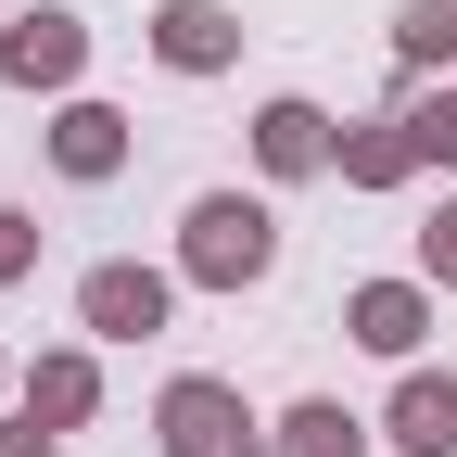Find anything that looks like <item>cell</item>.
<instances>
[{
  "label": "cell",
  "instance_id": "obj_12",
  "mask_svg": "<svg viewBox=\"0 0 457 457\" xmlns=\"http://www.w3.org/2000/svg\"><path fill=\"white\" fill-rule=\"evenodd\" d=\"M267 457H369V420H343L330 394H305V407L267 432Z\"/></svg>",
  "mask_w": 457,
  "mask_h": 457
},
{
  "label": "cell",
  "instance_id": "obj_6",
  "mask_svg": "<svg viewBox=\"0 0 457 457\" xmlns=\"http://www.w3.org/2000/svg\"><path fill=\"white\" fill-rule=\"evenodd\" d=\"M13 394H26V420L77 432V420L102 407V356H89V343H64V356H26V369H13Z\"/></svg>",
  "mask_w": 457,
  "mask_h": 457
},
{
  "label": "cell",
  "instance_id": "obj_1",
  "mask_svg": "<svg viewBox=\"0 0 457 457\" xmlns=\"http://www.w3.org/2000/svg\"><path fill=\"white\" fill-rule=\"evenodd\" d=\"M279 267V216L254 191H204L179 216V279H204V293H254V279Z\"/></svg>",
  "mask_w": 457,
  "mask_h": 457
},
{
  "label": "cell",
  "instance_id": "obj_16",
  "mask_svg": "<svg viewBox=\"0 0 457 457\" xmlns=\"http://www.w3.org/2000/svg\"><path fill=\"white\" fill-rule=\"evenodd\" d=\"M26 267H38V216H26V204H0V293H13Z\"/></svg>",
  "mask_w": 457,
  "mask_h": 457
},
{
  "label": "cell",
  "instance_id": "obj_11",
  "mask_svg": "<svg viewBox=\"0 0 457 457\" xmlns=\"http://www.w3.org/2000/svg\"><path fill=\"white\" fill-rule=\"evenodd\" d=\"M343 191H407L420 179V140H407V114H381V128H343V165H330Z\"/></svg>",
  "mask_w": 457,
  "mask_h": 457
},
{
  "label": "cell",
  "instance_id": "obj_9",
  "mask_svg": "<svg viewBox=\"0 0 457 457\" xmlns=\"http://www.w3.org/2000/svg\"><path fill=\"white\" fill-rule=\"evenodd\" d=\"M407 457H457V369H407L394 381V420H381Z\"/></svg>",
  "mask_w": 457,
  "mask_h": 457
},
{
  "label": "cell",
  "instance_id": "obj_17",
  "mask_svg": "<svg viewBox=\"0 0 457 457\" xmlns=\"http://www.w3.org/2000/svg\"><path fill=\"white\" fill-rule=\"evenodd\" d=\"M51 445H64L51 420H0V457H51Z\"/></svg>",
  "mask_w": 457,
  "mask_h": 457
},
{
  "label": "cell",
  "instance_id": "obj_13",
  "mask_svg": "<svg viewBox=\"0 0 457 457\" xmlns=\"http://www.w3.org/2000/svg\"><path fill=\"white\" fill-rule=\"evenodd\" d=\"M394 64H407V89L457 64V0H407V13H394Z\"/></svg>",
  "mask_w": 457,
  "mask_h": 457
},
{
  "label": "cell",
  "instance_id": "obj_2",
  "mask_svg": "<svg viewBox=\"0 0 457 457\" xmlns=\"http://www.w3.org/2000/svg\"><path fill=\"white\" fill-rule=\"evenodd\" d=\"M153 432H165V457H267V420H254L228 381H204V369H179V381H165Z\"/></svg>",
  "mask_w": 457,
  "mask_h": 457
},
{
  "label": "cell",
  "instance_id": "obj_5",
  "mask_svg": "<svg viewBox=\"0 0 457 457\" xmlns=\"http://www.w3.org/2000/svg\"><path fill=\"white\" fill-rule=\"evenodd\" d=\"M254 165H267V179H330V165H343V128H330L318 102H267L254 114Z\"/></svg>",
  "mask_w": 457,
  "mask_h": 457
},
{
  "label": "cell",
  "instance_id": "obj_7",
  "mask_svg": "<svg viewBox=\"0 0 457 457\" xmlns=\"http://www.w3.org/2000/svg\"><path fill=\"white\" fill-rule=\"evenodd\" d=\"M153 51L179 77H216V64H242V13H216V0H165L153 13Z\"/></svg>",
  "mask_w": 457,
  "mask_h": 457
},
{
  "label": "cell",
  "instance_id": "obj_15",
  "mask_svg": "<svg viewBox=\"0 0 457 457\" xmlns=\"http://www.w3.org/2000/svg\"><path fill=\"white\" fill-rule=\"evenodd\" d=\"M420 279H445V293H457V191L420 216Z\"/></svg>",
  "mask_w": 457,
  "mask_h": 457
},
{
  "label": "cell",
  "instance_id": "obj_4",
  "mask_svg": "<svg viewBox=\"0 0 457 457\" xmlns=\"http://www.w3.org/2000/svg\"><path fill=\"white\" fill-rule=\"evenodd\" d=\"M0 77H13V89H77V77H89V26L51 13V0L13 13V26H0Z\"/></svg>",
  "mask_w": 457,
  "mask_h": 457
},
{
  "label": "cell",
  "instance_id": "obj_8",
  "mask_svg": "<svg viewBox=\"0 0 457 457\" xmlns=\"http://www.w3.org/2000/svg\"><path fill=\"white\" fill-rule=\"evenodd\" d=\"M343 330H356L369 356H420V330H432V279H369V293L343 305Z\"/></svg>",
  "mask_w": 457,
  "mask_h": 457
},
{
  "label": "cell",
  "instance_id": "obj_14",
  "mask_svg": "<svg viewBox=\"0 0 457 457\" xmlns=\"http://www.w3.org/2000/svg\"><path fill=\"white\" fill-rule=\"evenodd\" d=\"M394 114H407V140H420V165H457V89H407Z\"/></svg>",
  "mask_w": 457,
  "mask_h": 457
},
{
  "label": "cell",
  "instance_id": "obj_3",
  "mask_svg": "<svg viewBox=\"0 0 457 457\" xmlns=\"http://www.w3.org/2000/svg\"><path fill=\"white\" fill-rule=\"evenodd\" d=\"M165 305H179V279H165V267H128V254L77 279V330H89V343H153Z\"/></svg>",
  "mask_w": 457,
  "mask_h": 457
},
{
  "label": "cell",
  "instance_id": "obj_18",
  "mask_svg": "<svg viewBox=\"0 0 457 457\" xmlns=\"http://www.w3.org/2000/svg\"><path fill=\"white\" fill-rule=\"evenodd\" d=\"M0 394H13V369H0Z\"/></svg>",
  "mask_w": 457,
  "mask_h": 457
},
{
  "label": "cell",
  "instance_id": "obj_10",
  "mask_svg": "<svg viewBox=\"0 0 457 457\" xmlns=\"http://www.w3.org/2000/svg\"><path fill=\"white\" fill-rule=\"evenodd\" d=\"M51 165L102 191L114 165H128V114H114V102H64V114H51Z\"/></svg>",
  "mask_w": 457,
  "mask_h": 457
}]
</instances>
